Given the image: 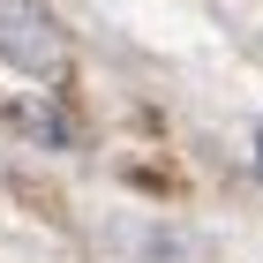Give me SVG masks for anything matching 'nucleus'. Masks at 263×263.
<instances>
[{
    "label": "nucleus",
    "mask_w": 263,
    "mask_h": 263,
    "mask_svg": "<svg viewBox=\"0 0 263 263\" xmlns=\"http://www.w3.org/2000/svg\"><path fill=\"white\" fill-rule=\"evenodd\" d=\"M256 173H263V128H256Z\"/></svg>",
    "instance_id": "obj_2"
},
{
    "label": "nucleus",
    "mask_w": 263,
    "mask_h": 263,
    "mask_svg": "<svg viewBox=\"0 0 263 263\" xmlns=\"http://www.w3.org/2000/svg\"><path fill=\"white\" fill-rule=\"evenodd\" d=\"M0 61L15 76H61L68 45H61V23L45 15V0H0Z\"/></svg>",
    "instance_id": "obj_1"
}]
</instances>
